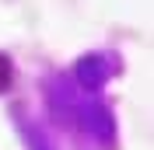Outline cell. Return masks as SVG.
I'll return each mask as SVG.
<instances>
[{
    "label": "cell",
    "mask_w": 154,
    "mask_h": 150,
    "mask_svg": "<svg viewBox=\"0 0 154 150\" xmlns=\"http://www.w3.org/2000/svg\"><path fill=\"white\" fill-rule=\"evenodd\" d=\"M11 80H14V70H11V63L4 56H0V91H7L11 87Z\"/></svg>",
    "instance_id": "1"
}]
</instances>
